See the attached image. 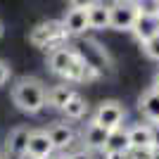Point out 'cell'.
Instances as JSON below:
<instances>
[{"label": "cell", "instance_id": "cell-1", "mask_svg": "<svg viewBox=\"0 0 159 159\" xmlns=\"http://www.w3.org/2000/svg\"><path fill=\"white\" fill-rule=\"evenodd\" d=\"M12 102L24 114H38L45 107V83L36 76H21L12 86Z\"/></svg>", "mask_w": 159, "mask_h": 159}, {"label": "cell", "instance_id": "cell-2", "mask_svg": "<svg viewBox=\"0 0 159 159\" xmlns=\"http://www.w3.org/2000/svg\"><path fill=\"white\" fill-rule=\"evenodd\" d=\"M124 119H126V107L121 105V102H116V100H105V102L95 109V116H93L95 124L107 128V131L119 128L121 124H124Z\"/></svg>", "mask_w": 159, "mask_h": 159}, {"label": "cell", "instance_id": "cell-3", "mask_svg": "<svg viewBox=\"0 0 159 159\" xmlns=\"http://www.w3.org/2000/svg\"><path fill=\"white\" fill-rule=\"evenodd\" d=\"M60 38H66V36H64V29H62V21H55V19L36 24L31 29V33H29V40L36 48H48L52 43H57Z\"/></svg>", "mask_w": 159, "mask_h": 159}, {"label": "cell", "instance_id": "cell-4", "mask_svg": "<svg viewBox=\"0 0 159 159\" xmlns=\"http://www.w3.org/2000/svg\"><path fill=\"white\" fill-rule=\"evenodd\" d=\"M135 17H138L135 5L126 2V0H119L116 5L109 7V29H114V31H131Z\"/></svg>", "mask_w": 159, "mask_h": 159}, {"label": "cell", "instance_id": "cell-5", "mask_svg": "<svg viewBox=\"0 0 159 159\" xmlns=\"http://www.w3.org/2000/svg\"><path fill=\"white\" fill-rule=\"evenodd\" d=\"M55 152L52 143L48 138L45 131H31L29 133V143H26V157L31 159H50Z\"/></svg>", "mask_w": 159, "mask_h": 159}, {"label": "cell", "instance_id": "cell-6", "mask_svg": "<svg viewBox=\"0 0 159 159\" xmlns=\"http://www.w3.org/2000/svg\"><path fill=\"white\" fill-rule=\"evenodd\" d=\"M76 57H79V52H74L69 48H55V50H50V55H48V66H50L52 74H57V76L64 79L66 71H69V66L76 62Z\"/></svg>", "mask_w": 159, "mask_h": 159}, {"label": "cell", "instance_id": "cell-7", "mask_svg": "<svg viewBox=\"0 0 159 159\" xmlns=\"http://www.w3.org/2000/svg\"><path fill=\"white\" fill-rule=\"evenodd\" d=\"M128 135V145L133 147H157V135H154V128L147 126V124H133L131 128H126Z\"/></svg>", "mask_w": 159, "mask_h": 159}, {"label": "cell", "instance_id": "cell-8", "mask_svg": "<svg viewBox=\"0 0 159 159\" xmlns=\"http://www.w3.org/2000/svg\"><path fill=\"white\" fill-rule=\"evenodd\" d=\"M62 29H64V36H81V33H86L88 31V14H86V10L71 7V10L64 14V19H62Z\"/></svg>", "mask_w": 159, "mask_h": 159}, {"label": "cell", "instance_id": "cell-9", "mask_svg": "<svg viewBox=\"0 0 159 159\" xmlns=\"http://www.w3.org/2000/svg\"><path fill=\"white\" fill-rule=\"evenodd\" d=\"M29 128L26 126H17L10 135H7V154H12L14 159H24L26 157V143H29Z\"/></svg>", "mask_w": 159, "mask_h": 159}, {"label": "cell", "instance_id": "cell-10", "mask_svg": "<svg viewBox=\"0 0 159 159\" xmlns=\"http://www.w3.org/2000/svg\"><path fill=\"white\" fill-rule=\"evenodd\" d=\"M133 36L140 40V43H145L147 38H152L154 33H159V17H147V14H138L135 21H133L131 26Z\"/></svg>", "mask_w": 159, "mask_h": 159}, {"label": "cell", "instance_id": "cell-11", "mask_svg": "<svg viewBox=\"0 0 159 159\" xmlns=\"http://www.w3.org/2000/svg\"><path fill=\"white\" fill-rule=\"evenodd\" d=\"M138 109L143 112V116L147 121H152V124L159 121V90H154L152 86L147 88L138 100Z\"/></svg>", "mask_w": 159, "mask_h": 159}, {"label": "cell", "instance_id": "cell-12", "mask_svg": "<svg viewBox=\"0 0 159 159\" xmlns=\"http://www.w3.org/2000/svg\"><path fill=\"white\" fill-rule=\"evenodd\" d=\"M88 14V29H109V5L105 2H93L90 7H86Z\"/></svg>", "mask_w": 159, "mask_h": 159}, {"label": "cell", "instance_id": "cell-13", "mask_svg": "<svg viewBox=\"0 0 159 159\" xmlns=\"http://www.w3.org/2000/svg\"><path fill=\"white\" fill-rule=\"evenodd\" d=\"M45 133L55 150H64V147H69L74 143V128L66 126V124H52Z\"/></svg>", "mask_w": 159, "mask_h": 159}, {"label": "cell", "instance_id": "cell-14", "mask_svg": "<svg viewBox=\"0 0 159 159\" xmlns=\"http://www.w3.org/2000/svg\"><path fill=\"white\" fill-rule=\"evenodd\" d=\"M107 135H109L107 128H102V126H98L95 121H90L86 133H83V145H86L88 150H105Z\"/></svg>", "mask_w": 159, "mask_h": 159}, {"label": "cell", "instance_id": "cell-15", "mask_svg": "<svg viewBox=\"0 0 159 159\" xmlns=\"http://www.w3.org/2000/svg\"><path fill=\"white\" fill-rule=\"evenodd\" d=\"M105 152H131V145H128V135L124 128H114L109 131L107 135V143H105Z\"/></svg>", "mask_w": 159, "mask_h": 159}, {"label": "cell", "instance_id": "cell-16", "mask_svg": "<svg viewBox=\"0 0 159 159\" xmlns=\"http://www.w3.org/2000/svg\"><path fill=\"white\" fill-rule=\"evenodd\" d=\"M62 112L66 114V119H81V116H86V112H88V102H86V98H81L79 93H74L71 98L64 102Z\"/></svg>", "mask_w": 159, "mask_h": 159}, {"label": "cell", "instance_id": "cell-17", "mask_svg": "<svg viewBox=\"0 0 159 159\" xmlns=\"http://www.w3.org/2000/svg\"><path fill=\"white\" fill-rule=\"evenodd\" d=\"M74 95V90L69 86H52L50 90H45V105L55 107V109H62L64 102Z\"/></svg>", "mask_w": 159, "mask_h": 159}, {"label": "cell", "instance_id": "cell-18", "mask_svg": "<svg viewBox=\"0 0 159 159\" xmlns=\"http://www.w3.org/2000/svg\"><path fill=\"white\" fill-rule=\"evenodd\" d=\"M135 12L147 17H159V0H133Z\"/></svg>", "mask_w": 159, "mask_h": 159}, {"label": "cell", "instance_id": "cell-19", "mask_svg": "<svg viewBox=\"0 0 159 159\" xmlns=\"http://www.w3.org/2000/svg\"><path fill=\"white\" fill-rule=\"evenodd\" d=\"M140 45H143V52H145L147 60L159 62V33H154L152 38H147L145 43H140Z\"/></svg>", "mask_w": 159, "mask_h": 159}, {"label": "cell", "instance_id": "cell-20", "mask_svg": "<svg viewBox=\"0 0 159 159\" xmlns=\"http://www.w3.org/2000/svg\"><path fill=\"white\" fill-rule=\"evenodd\" d=\"M154 157V147H133L128 152V159H152Z\"/></svg>", "mask_w": 159, "mask_h": 159}, {"label": "cell", "instance_id": "cell-21", "mask_svg": "<svg viewBox=\"0 0 159 159\" xmlns=\"http://www.w3.org/2000/svg\"><path fill=\"white\" fill-rule=\"evenodd\" d=\"M10 74H12L10 64H7L5 60H0V86H5L7 81H10Z\"/></svg>", "mask_w": 159, "mask_h": 159}, {"label": "cell", "instance_id": "cell-22", "mask_svg": "<svg viewBox=\"0 0 159 159\" xmlns=\"http://www.w3.org/2000/svg\"><path fill=\"white\" fill-rule=\"evenodd\" d=\"M69 2V7H81V10H86V7H90L93 2H98V0H66Z\"/></svg>", "mask_w": 159, "mask_h": 159}, {"label": "cell", "instance_id": "cell-23", "mask_svg": "<svg viewBox=\"0 0 159 159\" xmlns=\"http://www.w3.org/2000/svg\"><path fill=\"white\" fill-rule=\"evenodd\" d=\"M107 159H128V152H105Z\"/></svg>", "mask_w": 159, "mask_h": 159}, {"label": "cell", "instance_id": "cell-24", "mask_svg": "<svg viewBox=\"0 0 159 159\" xmlns=\"http://www.w3.org/2000/svg\"><path fill=\"white\" fill-rule=\"evenodd\" d=\"M69 159H93V157H90V152L81 150V152H74V154H69Z\"/></svg>", "mask_w": 159, "mask_h": 159}, {"label": "cell", "instance_id": "cell-25", "mask_svg": "<svg viewBox=\"0 0 159 159\" xmlns=\"http://www.w3.org/2000/svg\"><path fill=\"white\" fill-rule=\"evenodd\" d=\"M152 88H154V90H159V71H157V74H154V81H152Z\"/></svg>", "mask_w": 159, "mask_h": 159}, {"label": "cell", "instance_id": "cell-26", "mask_svg": "<svg viewBox=\"0 0 159 159\" xmlns=\"http://www.w3.org/2000/svg\"><path fill=\"white\" fill-rule=\"evenodd\" d=\"M2 33H5V26H2V21H0V38H2Z\"/></svg>", "mask_w": 159, "mask_h": 159}, {"label": "cell", "instance_id": "cell-27", "mask_svg": "<svg viewBox=\"0 0 159 159\" xmlns=\"http://www.w3.org/2000/svg\"><path fill=\"white\" fill-rule=\"evenodd\" d=\"M154 128H157V131H154V133H157V135H159V121H154Z\"/></svg>", "mask_w": 159, "mask_h": 159}, {"label": "cell", "instance_id": "cell-28", "mask_svg": "<svg viewBox=\"0 0 159 159\" xmlns=\"http://www.w3.org/2000/svg\"><path fill=\"white\" fill-rule=\"evenodd\" d=\"M0 159H7V157H5V154H0Z\"/></svg>", "mask_w": 159, "mask_h": 159}, {"label": "cell", "instance_id": "cell-29", "mask_svg": "<svg viewBox=\"0 0 159 159\" xmlns=\"http://www.w3.org/2000/svg\"><path fill=\"white\" fill-rule=\"evenodd\" d=\"M57 159H69V157H57Z\"/></svg>", "mask_w": 159, "mask_h": 159}]
</instances>
